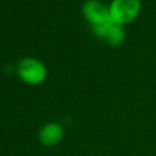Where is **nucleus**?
Wrapping results in <instances>:
<instances>
[{
	"instance_id": "1",
	"label": "nucleus",
	"mask_w": 156,
	"mask_h": 156,
	"mask_svg": "<svg viewBox=\"0 0 156 156\" xmlns=\"http://www.w3.org/2000/svg\"><path fill=\"white\" fill-rule=\"evenodd\" d=\"M83 11L87 20L91 24L94 33L98 37H101L102 33L106 30V28L110 26V23L113 21L110 15V9L105 7L101 2L96 0L87 1L84 4Z\"/></svg>"
},
{
	"instance_id": "2",
	"label": "nucleus",
	"mask_w": 156,
	"mask_h": 156,
	"mask_svg": "<svg viewBox=\"0 0 156 156\" xmlns=\"http://www.w3.org/2000/svg\"><path fill=\"white\" fill-rule=\"evenodd\" d=\"M140 10L139 0H113L110 7L111 18L123 26L130 21H133Z\"/></svg>"
},
{
	"instance_id": "3",
	"label": "nucleus",
	"mask_w": 156,
	"mask_h": 156,
	"mask_svg": "<svg viewBox=\"0 0 156 156\" xmlns=\"http://www.w3.org/2000/svg\"><path fill=\"white\" fill-rule=\"evenodd\" d=\"M45 67L44 65L35 58L22 60L18 65V74L22 80L29 84H38L45 78Z\"/></svg>"
},
{
	"instance_id": "4",
	"label": "nucleus",
	"mask_w": 156,
	"mask_h": 156,
	"mask_svg": "<svg viewBox=\"0 0 156 156\" xmlns=\"http://www.w3.org/2000/svg\"><path fill=\"white\" fill-rule=\"evenodd\" d=\"M63 135V130L61 126L56 123H49L43 127L40 130V140L45 145H55L57 144Z\"/></svg>"
},
{
	"instance_id": "5",
	"label": "nucleus",
	"mask_w": 156,
	"mask_h": 156,
	"mask_svg": "<svg viewBox=\"0 0 156 156\" xmlns=\"http://www.w3.org/2000/svg\"><path fill=\"white\" fill-rule=\"evenodd\" d=\"M101 38L107 41L110 45H118L124 40V30L123 27L118 23H116L115 21H112L110 23V26L106 28V30L104 32V34L101 35Z\"/></svg>"
}]
</instances>
